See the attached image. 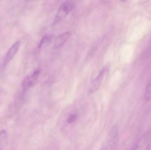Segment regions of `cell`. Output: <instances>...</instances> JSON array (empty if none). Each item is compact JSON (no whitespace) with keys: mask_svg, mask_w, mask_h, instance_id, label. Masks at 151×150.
Wrapping results in <instances>:
<instances>
[{"mask_svg":"<svg viewBox=\"0 0 151 150\" xmlns=\"http://www.w3.org/2000/svg\"><path fill=\"white\" fill-rule=\"evenodd\" d=\"M74 3L73 1L69 0L64 2L58 9L54 21V24L59 23L73 9Z\"/></svg>","mask_w":151,"mask_h":150,"instance_id":"obj_1","label":"cell"},{"mask_svg":"<svg viewBox=\"0 0 151 150\" xmlns=\"http://www.w3.org/2000/svg\"><path fill=\"white\" fill-rule=\"evenodd\" d=\"M118 132L116 127H114L108 134L102 145L101 150L113 149L118 142Z\"/></svg>","mask_w":151,"mask_h":150,"instance_id":"obj_2","label":"cell"},{"mask_svg":"<svg viewBox=\"0 0 151 150\" xmlns=\"http://www.w3.org/2000/svg\"><path fill=\"white\" fill-rule=\"evenodd\" d=\"M20 45L21 42L19 41H18L12 46L5 55L4 62V66L7 65L12 60L15 55L17 53L20 47Z\"/></svg>","mask_w":151,"mask_h":150,"instance_id":"obj_3","label":"cell"},{"mask_svg":"<svg viewBox=\"0 0 151 150\" xmlns=\"http://www.w3.org/2000/svg\"><path fill=\"white\" fill-rule=\"evenodd\" d=\"M106 71L107 68H104L99 72L97 76L94 79L89 89L90 93H93L98 89L103 81L104 77L105 75Z\"/></svg>","mask_w":151,"mask_h":150,"instance_id":"obj_4","label":"cell"},{"mask_svg":"<svg viewBox=\"0 0 151 150\" xmlns=\"http://www.w3.org/2000/svg\"><path fill=\"white\" fill-rule=\"evenodd\" d=\"M71 35L70 31H66L60 34L56 38L54 46L56 48H61L65 45Z\"/></svg>","mask_w":151,"mask_h":150,"instance_id":"obj_5","label":"cell"},{"mask_svg":"<svg viewBox=\"0 0 151 150\" xmlns=\"http://www.w3.org/2000/svg\"><path fill=\"white\" fill-rule=\"evenodd\" d=\"M151 140V135L148 134L143 136L136 144V149H143V148L149 147Z\"/></svg>","mask_w":151,"mask_h":150,"instance_id":"obj_6","label":"cell"},{"mask_svg":"<svg viewBox=\"0 0 151 150\" xmlns=\"http://www.w3.org/2000/svg\"><path fill=\"white\" fill-rule=\"evenodd\" d=\"M40 74V70H39L34 71L30 77H27V79L25 80L24 83L25 87L26 88H29L34 85L38 79Z\"/></svg>","mask_w":151,"mask_h":150,"instance_id":"obj_7","label":"cell"},{"mask_svg":"<svg viewBox=\"0 0 151 150\" xmlns=\"http://www.w3.org/2000/svg\"><path fill=\"white\" fill-rule=\"evenodd\" d=\"M145 98L147 101H149L151 99V76L146 87Z\"/></svg>","mask_w":151,"mask_h":150,"instance_id":"obj_8","label":"cell"},{"mask_svg":"<svg viewBox=\"0 0 151 150\" xmlns=\"http://www.w3.org/2000/svg\"><path fill=\"white\" fill-rule=\"evenodd\" d=\"M51 39H52V38H51L50 36H48V35L44 36L41 39L40 41L39 45H38V48H41L42 47V46L43 45V44L50 42L51 41Z\"/></svg>","mask_w":151,"mask_h":150,"instance_id":"obj_9","label":"cell"},{"mask_svg":"<svg viewBox=\"0 0 151 150\" xmlns=\"http://www.w3.org/2000/svg\"><path fill=\"white\" fill-rule=\"evenodd\" d=\"M77 117L75 114H72L69 117L68 119V122L69 123H71L74 122L76 120Z\"/></svg>","mask_w":151,"mask_h":150,"instance_id":"obj_10","label":"cell"},{"mask_svg":"<svg viewBox=\"0 0 151 150\" xmlns=\"http://www.w3.org/2000/svg\"><path fill=\"white\" fill-rule=\"evenodd\" d=\"M121 1H126L127 0H121Z\"/></svg>","mask_w":151,"mask_h":150,"instance_id":"obj_11","label":"cell"}]
</instances>
